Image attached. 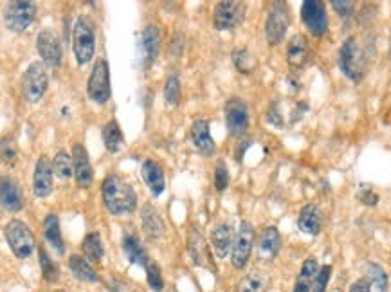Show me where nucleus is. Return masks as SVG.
Here are the masks:
<instances>
[{
	"mask_svg": "<svg viewBox=\"0 0 391 292\" xmlns=\"http://www.w3.org/2000/svg\"><path fill=\"white\" fill-rule=\"evenodd\" d=\"M102 199L106 211L115 217L132 213L137 208V195L132 184L115 173L105 177L102 184Z\"/></svg>",
	"mask_w": 391,
	"mask_h": 292,
	"instance_id": "1",
	"label": "nucleus"
},
{
	"mask_svg": "<svg viewBox=\"0 0 391 292\" xmlns=\"http://www.w3.org/2000/svg\"><path fill=\"white\" fill-rule=\"evenodd\" d=\"M96 49V23L88 14H79L73 28V51L78 65H87Z\"/></svg>",
	"mask_w": 391,
	"mask_h": 292,
	"instance_id": "2",
	"label": "nucleus"
},
{
	"mask_svg": "<svg viewBox=\"0 0 391 292\" xmlns=\"http://www.w3.org/2000/svg\"><path fill=\"white\" fill-rule=\"evenodd\" d=\"M339 67L343 75L348 79L359 84L366 76L368 69V58L364 55V49L359 46V42L354 37L346 38L339 51Z\"/></svg>",
	"mask_w": 391,
	"mask_h": 292,
	"instance_id": "3",
	"label": "nucleus"
},
{
	"mask_svg": "<svg viewBox=\"0 0 391 292\" xmlns=\"http://www.w3.org/2000/svg\"><path fill=\"white\" fill-rule=\"evenodd\" d=\"M49 87V72L44 61H32L22 76V96L31 105H37L46 96Z\"/></svg>",
	"mask_w": 391,
	"mask_h": 292,
	"instance_id": "4",
	"label": "nucleus"
},
{
	"mask_svg": "<svg viewBox=\"0 0 391 292\" xmlns=\"http://www.w3.org/2000/svg\"><path fill=\"white\" fill-rule=\"evenodd\" d=\"M4 237L17 258L23 260L32 255V251H35V237H32V231L28 227V224H23L19 218L10 220L4 227Z\"/></svg>",
	"mask_w": 391,
	"mask_h": 292,
	"instance_id": "5",
	"label": "nucleus"
},
{
	"mask_svg": "<svg viewBox=\"0 0 391 292\" xmlns=\"http://www.w3.org/2000/svg\"><path fill=\"white\" fill-rule=\"evenodd\" d=\"M247 6L238 0H222L213 11V26L218 31H233L244 23Z\"/></svg>",
	"mask_w": 391,
	"mask_h": 292,
	"instance_id": "6",
	"label": "nucleus"
},
{
	"mask_svg": "<svg viewBox=\"0 0 391 292\" xmlns=\"http://www.w3.org/2000/svg\"><path fill=\"white\" fill-rule=\"evenodd\" d=\"M87 94L94 103H106L112 96L111 69L105 58H97L87 81Z\"/></svg>",
	"mask_w": 391,
	"mask_h": 292,
	"instance_id": "7",
	"label": "nucleus"
},
{
	"mask_svg": "<svg viewBox=\"0 0 391 292\" xmlns=\"http://www.w3.org/2000/svg\"><path fill=\"white\" fill-rule=\"evenodd\" d=\"M37 6L31 0H13L4 8L6 28L13 32H22L35 22Z\"/></svg>",
	"mask_w": 391,
	"mask_h": 292,
	"instance_id": "8",
	"label": "nucleus"
},
{
	"mask_svg": "<svg viewBox=\"0 0 391 292\" xmlns=\"http://www.w3.org/2000/svg\"><path fill=\"white\" fill-rule=\"evenodd\" d=\"M162 32L157 23H148L146 28L141 31L137 37V61L139 67L148 69L152 67L153 61L157 60V56L161 52V42Z\"/></svg>",
	"mask_w": 391,
	"mask_h": 292,
	"instance_id": "9",
	"label": "nucleus"
},
{
	"mask_svg": "<svg viewBox=\"0 0 391 292\" xmlns=\"http://www.w3.org/2000/svg\"><path fill=\"white\" fill-rule=\"evenodd\" d=\"M290 26V11L287 2H272L269 6L267 22H265V38L271 46H278L283 40Z\"/></svg>",
	"mask_w": 391,
	"mask_h": 292,
	"instance_id": "10",
	"label": "nucleus"
},
{
	"mask_svg": "<svg viewBox=\"0 0 391 292\" xmlns=\"http://www.w3.org/2000/svg\"><path fill=\"white\" fill-rule=\"evenodd\" d=\"M224 119L226 128L233 137H244L249 128L247 103L240 97H231L224 105Z\"/></svg>",
	"mask_w": 391,
	"mask_h": 292,
	"instance_id": "11",
	"label": "nucleus"
},
{
	"mask_svg": "<svg viewBox=\"0 0 391 292\" xmlns=\"http://www.w3.org/2000/svg\"><path fill=\"white\" fill-rule=\"evenodd\" d=\"M301 20L314 37H323L328 31L327 6L321 0H305L301 4Z\"/></svg>",
	"mask_w": 391,
	"mask_h": 292,
	"instance_id": "12",
	"label": "nucleus"
},
{
	"mask_svg": "<svg viewBox=\"0 0 391 292\" xmlns=\"http://www.w3.org/2000/svg\"><path fill=\"white\" fill-rule=\"evenodd\" d=\"M37 49L41 61H44L47 67H51V69H58V67H60L64 52H61L60 38H58V35H56L53 29L46 28L38 32Z\"/></svg>",
	"mask_w": 391,
	"mask_h": 292,
	"instance_id": "13",
	"label": "nucleus"
},
{
	"mask_svg": "<svg viewBox=\"0 0 391 292\" xmlns=\"http://www.w3.org/2000/svg\"><path fill=\"white\" fill-rule=\"evenodd\" d=\"M253 244L254 227L247 220H242L235 237V244H233V253H231V260H233V265L236 269H244L247 265L249 258H251V251H253Z\"/></svg>",
	"mask_w": 391,
	"mask_h": 292,
	"instance_id": "14",
	"label": "nucleus"
},
{
	"mask_svg": "<svg viewBox=\"0 0 391 292\" xmlns=\"http://www.w3.org/2000/svg\"><path fill=\"white\" fill-rule=\"evenodd\" d=\"M188 253L193 260V264L197 267H204V269L215 271L213 265V256L211 251L207 247L206 240H204L202 233L198 231L197 227H189L188 231Z\"/></svg>",
	"mask_w": 391,
	"mask_h": 292,
	"instance_id": "15",
	"label": "nucleus"
},
{
	"mask_svg": "<svg viewBox=\"0 0 391 292\" xmlns=\"http://www.w3.org/2000/svg\"><path fill=\"white\" fill-rule=\"evenodd\" d=\"M53 162L49 157L41 155L35 164V173H32V193L37 195L38 199H46L53 193L55 182H53Z\"/></svg>",
	"mask_w": 391,
	"mask_h": 292,
	"instance_id": "16",
	"label": "nucleus"
},
{
	"mask_svg": "<svg viewBox=\"0 0 391 292\" xmlns=\"http://www.w3.org/2000/svg\"><path fill=\"white\" fill-rule=\"evenodd\" d=\"M73 161H74V179L79 188H88L94 181V170L88 159V153L82 143L73 146Z\"/></svg>",
	"mask_w": 391,
	"mask_h": 292,
	"instance_id": "17",
	"label": "nucleus"
},
{
	"mask_svg": "<svg viewBox=\"0 0 391 292\" xmlns=\"http://www.w3.org/2000/svg\"><path fill=\"white\" fill-rule=\"evenodd\" d=\"M189 135H191V143L197 148L198 153L202 155H213L216 152V144L211 137V130H209V121L200 117V119H195L191 130H189Z\"/></svg>",
	"mask_w": 391,
	"mask_h": 292,
	"instance_id": "18",
	"label": "nucleus"
},
{
	"mask_svg": "<svg viewBox=\"0 0 391 292\" xmlns=\"http://www.w3.org/2000/svg\"><path fill=\"white\" fill-rule=\"evenodd\" d=\"M0 199H2V208L6 211H10V213H19L23 209V204H26L20 188L8 175L2 177V181H0Z\"/></svg>",
	"mask_w": 391,
	"mask_h": 292,
	"instance_id": "19",
	"label": "nucleus"
},
{
	"mask_svg": "<svg viewBox=\"0 0 391 292\" xmlns=\"http://www.w3.org/2000/svg\"><path fill=\"white\" fill-rule=\"evenodd\" d=\"M141 177H143L144 184L148 186V190L153 197H161L164 193L166 181H164V170L157 161L153 159H146L141 164Z\"/></svg>",
	"mask_w": 391,
	"mask_h": 292,
	"instance_id": "20",
	"label": "nucleus"
},
{
	"mask_svg": "<svg viewBox=\"0 0 391 292\" xmlns=\"http://www.w3.org/2000/svg\"><path fill=\"white\" fill-rule=\"evenodd\" d=\"M233 244H235L233 227L226 222L216 224L211 229V246L215 255L218 258H226L229 253H233Z\"/></svg>",
	"mask_w": 391,
	"mask_h": 292,
	"instance_id": "21",
	"label": "nucleus"
},
{
	"mask_svg": "<svg viewBox=\"0 0 391 292\" xmlns=\"http://www.w3.org/2000/svg\"><path fill=\"white\" fill-rule=\"evenodd\" d=\"M258 256L265 262L276 258L281 249V235L276 227H265L258 237Z\"/></svg>",
	"mask_w": 391,
	"mask_h": 292,
	"instance_id": "22",
	"label": "nucleus"
},
{
	"mask_svg": "<svg viewBox=\"0 0 391 292\" xmlns=\"http://www.w3.org/2000/svg\"><path fill=\"white\" fill-rule=\"evenodd\" d=\"M298 227L301 229V233L310 235V237L319 235L323 227V213L318 204H307L305 208H301L298 217Z\"/></svg>",
	"mask_w": 391,
	"mask_h": 292,
	"instance_id": "23",
	"label": "nucleus"
},
{
	"mask_svg": "<svg viewBox=\"0 0 391 292\" xmlns=\"http://www.w3.org/2000/svg\"><path fill=\"white\" fill-rule=\"evenodd\" d=\"M310 58V46L309 40L303 35H294L290 38L289 46H287V60H289L290 67L294 69H301Z\"/></svg>",
	"mask_w": 391,
	"mask_h": 292,
	"instance_id": "24",
	"label": "nucleus"
},
{
	"mask_svg": "<svg viewBox=\"0 0 391 292\" xmlns=\"http://www.w3.org/2000/svg\"><path fill=\"white\" fill-rule=\"evenodd\" d=\"M141 222H143V231L146 233L148 238L159 240V238L164 235V222H162V217L159 215V211L150 204V202H146V204L141 208Z\"/></svg>",
	"mask_w": 391,
	"mask_h": 292,
	"instance_id": "25",
	"label": "nucleus"
},
{
	"mask_svg": "<svg viewBox=\"0 0 391 292\" xmlns=\"http://www.w3.org/2000/svg\"><path fill=\"white\" fill-rule=\"evenodd\" d=\"M44 237H46L47 244L51 246L53 251H56L58 255L65 253V242L61 238L60 231V218L56 213H49L44 218Z\"/></svg>",
	"mask_w": 391,
	"mask_h": 292,
	"instance_id": "26",
	"label": "nucleus"
},
{
	"mask_svg": "<svg viewBox=\"0 0 391 292\" xmlns=\"http://www.w3.org/2000/svg\"><path fill=\"white\" fill-rule=\"evenodd\" d=\"M121 246H123V253L130 264L146 267L148 262H150V260H148V253L146 249H144L143 244H141V240H139L135 235H124Z\"/></svg>",
	"mask_w": 391,
	"mask_h": 292,
	"instance_id": "27",
	"label": "nucleus"
},
{
	"mask_svg": "<svg viewBox=\"0 0 391 292\" xmlns=\"http://www.w3.org/2000/svg\"><path fill=\"white\" fill-rule=\"evenodd\" d=\"M319 273V264L318 260L310 256L303 262L301 265V271L298 274V280H296L294 285V292H310L314 287V280L318 276Z\"/></svg>",
	"mask_w": 391,
	"mask_h": 292,
	"instance_id": "28",
	"label": "nucleus"
},
{
	"mask_svg": "<svg viewBox=\"0 0 391 292\" xmlns=\"http://www.w3.org/2000/svg\"><path fill=\"white\" fill-rule=\"evenodd\" d=\"M102 139L108 153H120L121 150H123L124 137H123V132H121L120 123H117V121L111 119L105 126H103Z\"/></svg>",
	"mask_w": 391,
	"mask_h": 292,
	"instance_id": "29",
	"label": "nucleus"
},
{
	"mask_svg": "<svg viewBox=\"0 0 391 292\" xmlns=\"http://www.w3.org/2000/svg\"><path fill=\"white\" fill-rule=\"evenodd\" d=\"M69 269L74 274V278L79 282L87 283H96L97 282V273L93 269V265L88 264L87 260L83 258L82 255H73L69 258Z\"/></svg>",
	"mask_w": 391,
	"mask_h": 292,
	"instance_id": "30",
	"label": "nucleus"
},
{
	"mask_svg": "<svg viewBox=\"0 0 391 292\" xmlns=\"http://www.w3.org/2000/svg\"><path fill=\"white\" fill-rule=\"evenodd\" d=\"M269 276L262 271H251L240 282L238 292H267Z\"/></svg>",
	"mask_w": 391,
	"mask_h": 292,
	"instance_id": "31",
	"label": "nucleus"
},
{
	"mask_svg": "<svg viewBox=\"0 0 391 292\" xmlns=\"http://www.w3.org/2000/svg\"><path fill=\"white\" fill-rule=\"evenodd\" d=\"M231 60H233V65L240 75H253V70L256 69V60L247 47H236L231 55Z\"/></svg>",
	"mask_w": 391,
	"mask_h": 292,
	"instance_id": "32",
	"label": "nucleus"
},
{
	"mask_svg": "<svg viewBox=\"0 0 391 292\" xmlns=\"http://www.w3.org/2000/svg\"><path fill=\"white\" fill-rule=\"evenodd\" d=\"M53 170H55V175L58 177L60 181L70 179V175H74L73 155L65 152V150H60V152L55 155V159H53Z\"/></svg>",
	"mask_w": 391,
	"mask_h": 292,
	"instance_id": "33",
	"label": "nucleus"
},
{
	"mask_svg": "<svg viewBox=\"0 0 391 292\" xmlns=\"http://www.w3.org/2000/svg\"><path fill=\"white\" fill-rule=\"evenodd\" d=\"M82 251L83 255L87 256L88 260H93V262H99L105 255V247H103V242L102 237H99V233H88L87 237L83 238V244H82Z\"/></svg>",
	"mask_w": 391,
	"mask_h": 292,
	"instance_id": "34",
	"label": "nucleus"
},
{
	"mask_svg": "<svg viewBox=\"0 0 391 292\" xmlns=\"http://www.w3.org/2000/svg\"><path fill=\"white\" fill-rule=\"evenodd\" d=\"M366 278L372 283L375 292H388V285H390L388 274L379 264H373V262L366 264Z\"/></svg>",
	"mask_w": 391,
	"mask_h": 292,
	"instance_id": "35",
	"label": "nucleus"
},
{
	"mask_svg": "<svg viewBox=\"0 0 391 292\" xmlns=\"http://www.w3.org/2000/svg\"><path fill=\"white\" fill-rule=\"evenodd\" d=\"M38 256H40V269H41V276L46 282H58L60 278V271H58V265L49 258L47 251L44 247H38Z\"/></svg>",
	"mask_w": 391,
	"mask_h": 292,
	"instance_id": "36",
	"label": "nucleus"
},
{
	"mask_svg": "<svg viewBox=\"0 0 391 292\" xmlns=\"http://www.w3.org/2000/svg\"><path fill=\"white\" fill-rule=\"evenodd\" d=\"M164 101L168 107H177L180 101V81L177 75H170L164 85Z\"/></svg>",
	"mask_w": 391,
	"mask_h": 292,
	"instance_id": "37",
	"label": "nucleus"
},
{
	"mask_svg": "<svg viewBox=\"0 0 391 292\" xmlns=\"http://www.w3.org/2000/svg\"><path fill=\"white\" fill-rule=\"evenodd\" d=\"M229 168H227L226 161L224 159H218L215 164V190L216 191H226L229 188Z\"/></svg>",
	"mask_w": 391,
	"mask_h": 292,
	"instance_id": "38",
	"label": "nucleus"
},
{
	"mask_svg": "<svg viewBox=\"0 0 391 292\" xmlns=\"http://www.w3.org/2000/svg\"><path fill=\"white\" fill-rule=\"evenodd\" d=\"M144 269H146V280L150 289L155 292H161L162 289H164V282H162L161 269H159L157 262H148V265Z\"/></svg>",
	"mask_w": 391,
	"mask_h": 292,
	"instance_id": "39",
	"label": "nucleus"
},
{
	"mask_svg": "<svg viewBox=\"0 0 391 292\" xmlns=\"http://www.w3.org/2000/svg\"><path fill=\"white\" fill-rule=\"evenodd\" d=\"M330 274H332V265H323L319 269L318 276L314 280V292H325L328 287V282H330Z\"/></svg>",
	"mask_w": 391,
	"mask_h": 292,
	"instance_id": "40",
	"label": "nucleus"
},
{
	"mask_svg": "<svg viewBox=\"0 0 391 292\" xmlns=\"http://www.w3.org/2000/svg\"><path fill=\"white\" fill-rule=\"evenodd\" d=\"M332 8L336 10V13L339 14L341 19L348 20L352 17L355 10V2H350V0H332L330 2Z\"/></svg>",
	"mask_w": 391,
	"mask_h": 292,
	"instance_id": "41",
	"label": "nucleus"
},
{
	"mask_svg": "<svg viewBox=\"0 0 391 292\" xmlns=\"http://www.w3.org/2000/svg\"><path fill=\"white\" fill-rule=\"evenodd\" d=\"M357 199L363 202L364 206H375L379 202V195L373 191V188L372 186H368V184H363L359 188V191H357Z\"/></svg>",
	"mask_w": 391,
	"mask_h": 292,
	"instance_id": "42",
	"label": "nucleus"
},
{
	"mask_svg": "<svg viewBox=\"0 0 391 292\" xmlns=\"http://www.w3.org/2000/svg\"><path fill=\"white\" fill-rule=\"evenodd\" d=\"M15 157H17L15 144L11 143L8 137H4V139H2V162H4V164H11V162L15 161Z\"/></svg>",
	"mask_w": 391,
	"mask_h": 292,
	"instance_id": "43",
	"label": "nucleus"
},
{
	"mask_svg": "<svg viewBox=\"0 0 391 292\" xmlns=\"http://www.w3.org/2000/svg\"><path fill=\"white\" fill-rule=\"evenodd\" d=\"M265 119H267V123H271V125H274V126H283V123H281V121H283V117H281L280 112H278L276 103L269 107L267 114H265Z\"/></svg>",
	"mask_w": 391,
	"mask_h": 292,
	"instance_id": "44",
	"label": "nucleus"
},
{
	"mask_svg": "<svg viewBox=\"0 0 391 292\" xmlns=\"http://www.w3.org/2000/svg\"><path fill=\"white\" fill-rule=\"evenodd\" d=\"M348 292H372V283L368 282V278H363L355 282Z\"/></svg>",
	"mask_w": 391,
	"mask_h": 292,
	"instance_id": "45",
	"label": "nucleus"
},
{
	"mask_svg": "<svg viewBox=\"0 0 391 292\" xmlns=\"http://www.w3.org/2000/svg\"><path fill=\"white\" fill-rule=\"evenodd\" d=\"M390 51H391V37H390Z\"/></svg>",
	"mask_w": 391,
	"mask_h": 292,
	"instance_id": "46",
	"label": "nucleus"
},
{
	"mask_svg": "<svg viewBox=\"0 0 391 292\" xmlns=\"http://www.w3.org/2000/svg\"><path fill=\"white\" fill-rule=\"evenodd\" d=\"M56 292H64V291H56Z\"/></svg>",
	"mask_w": 391,
	"mask_h": 292,
	"instance_id": "47",
	"label": "nucleus"
}]
</instances>
